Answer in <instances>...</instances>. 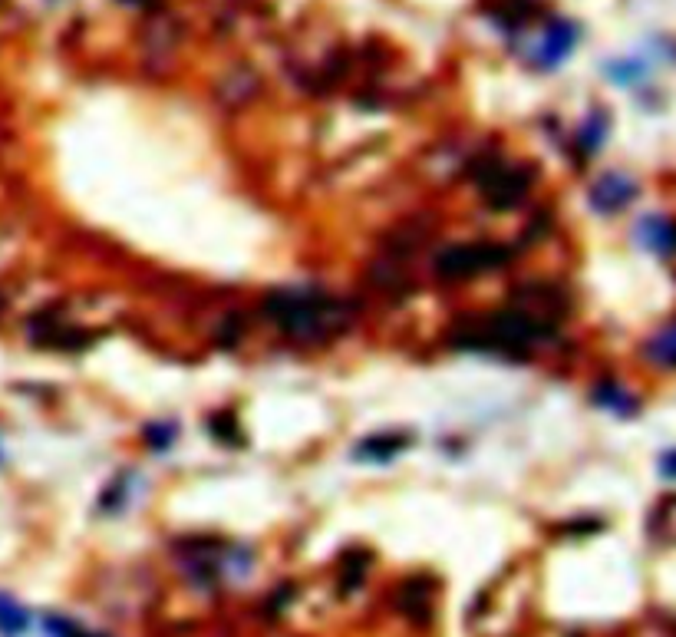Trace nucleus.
I'll list each match as a JSON object with an SVG mask.
<instances>
[{"label":"nucleus","instance_id":"nucleus-10","mask_svg":"<svg viewBox=\"0 0 676 637\" xmlns=\"http://www.w3.org/2000/svg\"><path fill=\"white\" fill-rule=\"evenodd\" d=\"M27 624H30L27 611L20 608V604H17L14 598L0 595V634H7V637L24 634V631H27Z\"/></svg>","mask_w":676,"mask_h":637},{"label":"nucleus","instance_id":"nucleus-2","mask_svg":"<svg viewBox=\"0 0 676 637\" xmlns=\"http://www.w3.org/2000/svg\"><path fill=\"white\" fill-rule=\"evenodd\" d=\"M508 261V251L498 245H456L442 251L436 261V271L442 278H472L479 271L502 268Z\"/></svg>","mask_w":676,"mask_h":637},{"label":"nucleus","instance_id":"nucleus-5","mask_svg":"<svg viewBox=\"0 0 676 637\" xmlns=\"http://www.w3.org/2000/svg\"><path fill=\"white\" fill-rule=\"evenodd\" d=\"M574 40H578V30H574V24H568V20H554V24L545 30V37H541V43H538L535 63L541 70L558 67V63L571 53Z\"/></svg>","mask_w":676,"mask_h":637},{"label":"nucleus","instance_id":"nucleus-11","mask_svg":"<svg viewBox=\"0 0 676 637\" xmlns=\"http://www.w3.org/2000/svg\"><path fill=\"white\" fill-rule=\"evenodd\" d=\"M647 354L657 360L663 367H676V324L667 327V331H660L657 337L650 340Z\"/></svg>","mask_w":676,"mask_h":637},{"label":"nucleus","instance_id":"nucleus-9","mask_svg":"<svg viewBox=\"0 0 676 637\" xmlns=\"http://www.w3.org/2000/svg\"><path fill=\"white\" fill-rule=\"evenodd\" d=\"M594 400L601 406H607V410L620 413V416H630L637 410V400L630 397L624 387H614V383H601V387L594 390Z\"/></svg>","mask_w":676,"mask_h":637},{"label":"nucleus","instance_id":"nucleus-14","mask_svg":"<svg viewBox=\"0 0 676 637\" xmlns=\"http://www.w3.org/2000/svg\"><path fill=\"white\" fill-rule=\"evenodd\" d=\"M663 476H676V453H670L663 459Z\"/></svg>","mask_w":676,"mask_h":637},{"label":"nucleus","instance_id":"nucleus-13","mask_svg":"<svg viewBox=\"0 0 676 637\" xmlns=\"http://www.w3.org/2000/svg\"><path fill=\"white\" fill-rule=\"evenodd\" d=\"M172 439H175V426L172 423H155V426H149V446L169 449Z\"/></svg>","mask_w":676,"mask_h":637},{"label":"nucleus","instance_id":"nucleus-12","mask_svg":"<svg viewBox=\"0 0 676 637\" xmlns=\"http://www.w3.org/2000/svg\"><path fill=\"white\" fill-rule=\"evenodd\" d=\"M604 133H607V119H604V113H594L581 129V146H584L587 156H591V152L604 142Z\"/></svg>","mask_w":676,"mask_h":637},{"label":"nucleus","instance_id":"nucleus-4","mask_svg":"<svg viewBox=\"0 0 676 637\" xmlns=\"http://www.w3.org/2000/svg\"><path fill=\"white\" fill-rule=\"evenodd\" d=\"M479 185H482V192H485V199L492 202V208L498 205V208H508L512 202H518L522 199V192H525V179H522V172H515V169H505V166H489V169H482L479 172Z\"/></svg>","mask_w":676,"mask_h":637},{"label":"nucleus","instance_id":"nucleus-1","mask_svg":"<svg viewBox=\"0 0 676 637\" xmlns=\"http://www.w3.org/2000/svg\"><path fill=\"white\" fill-rule=\"evenodd\" d=\"M268 314L287 331L310 334L320 331L324 321L330 317V304L324 301V294H310V291H281L268 301Z\"/></svg>","mask_w":676,"mask_h":637},{"label":"nucleus","instance_id":"nucleus-8","mask_svg":"<svg viewBox=\"0 0 676 637\" xmlns=\"http://www.w3.org/2000/svg\"><path fill=\"white\" fill-rule=\"evenodd\" d=\"M650 535L660 538V542H676V496L663 499L650 515Z\"/></svg>","mask_w":676,"mask_h":637},{"label":"nucleus","instance_id":"nucleus-7","mask_svg":"<svg viewBox=\"0 0 676 637\" xmlns=\"http://www.w3.org/2000/svg\"><path fill=\"white\" fill-rule=\"evenodd\" d=\"M400 449H406L403 436L396 433H383V436H370L363 439L357 446V459H370V463H386V459H393Z\"/></svg>","mask_w":676,"mask_h":637},{"label":"nucleus","instance_id":"nucleus-15","mask_svg":"<svg viewBox=\"0 0 676 637\" xmlns=\"http://www.w3.org/2000/svg\"><path fill=\"white\" fill-rule=\"evenodd\" d=\"M123 4H146V0H123Z\"/></svg>","mask_w":676,"mask_h":637},{"label":"nucleus","instance_id":"nucleus-6","mask_svg":"<svg viewBox=\"0 0 676 637\" xmlns=\"http://www.w3.org/2000/svg\"><path fill=\"white\" fill-rule=\"evenodd\" d=\"M637 245L653 251V255H673L676 251V222L667 215H644L637 222Z\"/></svg>","mask_w":676,"mask_h":637},{"label":"nucleus","instance_id":"nucleus-3","mask_svg":"<svg viewBox=\"0 0 676 637\" xmlns=\"http://www.w3.org/2000/svg\"><path fill=\"white\" fill-rule=\"evenodd\" d=\"M634 199H637V182L630 179V175L607 172L591 185V205L604 215L620 212V208H627Z\"/></svg>","mask_w":676,"mask_h":637}]
</instances>
